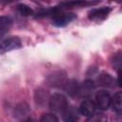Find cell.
<instances>
[{
	"instance_id": "cell-5",
	"label": "cell",
	"mask_w": 122,
	"mask_h": 122,
	"mask_svg": "<svg viewBox=\"0 0 122 122\" xmlns=\"http://www.w3.org/2000/svg\"><path fill=\"white\" fill-rule=\"evenodd\" d=\"M66 72L64 71H56L51 72L48 78L47 81L49 83L50 86L54 87V88H63L65 82L67 81V77H66Z\"/></svg>"
},
{
	"instance_id": "cell-20",
	"label": "cell",
	"mask_w": 122,
	"mask_h": 122,
	"mask_svg": "<svg viewBox=\"0 0 122 122\" xmlns=\"http://www.w3.org/2000/svg\"><path fill=\"white\" fill-rule=\"evenodd\" d=\"M17 0H0V5H7V4H10L12 2H15Z\"/></svg>"
},
{
	"instance_id": "cell-8",
	"label": "cell",
	"mask_w": 122,
	"mask_h": 122,
	"mask_svg": "<svg viewBox=\"0 0 122 122\" xmlns=\"http://www.w3.org/2000/svg\"><path fill=\"white\" fill-rule=\"evenodd\" d=\"M94 91H95L94 82L92 80H91V79H87L81 85H79L78 96L84 97V98H88L93 93Z\"/></svg>"
},
{
	"instance_id": "cell-1",
	"label": "cell",
	"mask_w": 122,
	"mask_h": 122,
	"mask_svg": "<svg viewBox=\"0 0 122 122\" xmlns=\"http://www.w3.org/2000/svg\"><path fill=\"white\" fill-rule=\"evenodd\" d=\"M68 105H69L68 99L62 93L56 92V93H53L52 95L50 96V99H49V107L54 112L62 113L65 111V109L68 107Z\"/></svg>"
},
{
	"instance_id": "cell-3",
	"label": "cell",
	"mask_w": 122,
	"mask_h": 122,
	"mask_svg": "<svg viewBox=\"0 0 122 122\" xmlns=\"http://www.w3.org/2000/svg\"><path fill=\"white\" fill-rule=\"evenodd\" d=\"M100 2H101V0H66V1L61 2L58 6L60 7L61 10H66L73 9V8L93 6Z\"/></svg>"
},
{
	"instance_id": "cell-13",
	"label": "cell",
	"mask_w": 122,
	"mask_h": 122,
	"mask_svg": "<svg viewBox=\"0 0 122 122\" xmlns=\"http://www.w3.org/2000/svg\"><path fill=\"white\" fill-rule=\"evenodd\" d=\"M62 113H63V119L68 122H74L79 117V111L73 106L68 105V107L65 109V111Z\"/></svg>"
},
{
	"instance_id": "cell-11",
	"label": "cell",
	"mask_w": 122,
	"mask_h": 122,
	"mask_svg": "<svg viewBox=\"0 0 122 122\" xmlns=\"http://www.w3.org/2000/svg\"><path fill=\"white\" fill-rule=\"evenodd\" d=\"M49 99H50V96H49V92L42 89V88H39L37 90H35L34 92V102H35V105L38 106L39 108H43L46 106V104L49 102Z\"/></svg>"
},
{
	"instance_id": "cell-7",
	"label": "cell",
	"mask_w": 122,
	"mask_h": 122,
	"mask_svg": "<svg viewBox=\"0 0 122 122\" xmlns=\"http://www.w3.org/2000/svg\"><path fill=\"white\" fill-rule=\"evenodd\" d=\"M112 11V8L110 7H102L97 9H92L88 13V18L92 21H102L108 17L110 12Z\"/></svg>"
},
{
	"instance_id": "cell-12",
	"label": "cell",
	"mask_w": 122,
	"mask_h": 122,
	"mask_svg": "<svg viewBox=\"0 0 122 122\" xmlns=\"http://www.w3.org/2000/svg\"><path fill=\"white\" fill-rule=\"evenodd\" d=\"M79 83L77 80L75 79H67V81L65 82L63 89L64 91L71 97H75L78 95V91H79Z\"/></svg>"
},
{
	"instance_id": "cell-9",
	"label": "cell",
	"mask_w": 122,
	"mask_h": 122,
	"mask_svg": "<svg viewBox=\"0 0 122 122\" xmlns=\"http://www.w3.org/2000/svg\"><path fill=\"white\" fill-rule=\"evenodd\" d=\"M95 110H96V106L95 103L93 101H92L91 99H85L79 108V112L87 117H92L94 115L95 113Z\"/></svg>"
},
{
	"instance_id": "cell-19",
	"label": "cell",
	"mask_w": 122,
	"mask_h": 122,
	"mask_svg": "<svg viewBox=\"0 0 122 122\" xmlns=\"http://www.w3.org/2000/svg\"><path fill=\"white\" fill-rule=\"evenodd\" d=\"M58 120L59 119L53 113H45L40 118V121L41 122H57Z\"/></svg>"
},
{
	"instance_id": "cell-17",
	"label": "cell",
	"mask_w": 122,
	"mask_h": 122,
	"mask_svg": "<svg viewBox=\"0 0 122 122\" xmlns=\"http://www.w3.org/2000/svg\"><path fill=\"white\" fill-rule=\"evenodd\" d=\"M15 9H16V10L18 11V13H19L20 15L25 16V17L33 15V13H34L33 10L30 9L29 6H27V5H25V4H18Z\"/></svg>"
},
{
	"instance_id": "cell-16",
	"label": "cell",
	"mask_w": 122,
	"mask_h": 122,
	"mask_svg": "<svg viewBox=\"0 0 122 122\" xmlns=\"http://www.w3.org/2000/svg\"><path fill=\"white\" fill-rule=\"evenodd\" d=\"M12 25V19L10 16H0V36L6 33Z\"/></svg>"
},
{
	"instance_id": "cell-18",
	"label": "cell",
	"mask_w": 122,
	"mask_h": 122,
	"mask_svg": "<svg viewBox=\"0 0 122 122\" xmlns=\"http://www.w3.org/2000/svg\"><path fill=\"white\" fill-rule=\"evenodd\" d=\"M121 51H118L116 53H114L111 59V62H112V65L113 68L117 69V70H120V66H121Z\"/></svg>"
},
{
	"instance_id": "cell-4",
	"label": "cell",
	"mask_w": 122,
	"mask_h": 122,
	"mask_svg": "<svg viewBox=\"0 0 122 122\" xmlns=\"http://www.w3.org/2000/svg\"><path fill=\"white\" fill-rule=\"evenodd\" d=\"M22 47L21 39L17 36H10L0 42V54H4L8 51L20 49Z\"/></svg>"
},
{
	"instance_id": "cell-2",
	"label": "cell",
	"mask_w": 122,
	"mask_h": 122,
	"mask_svg": "<svg viewBox=\"0 0 122 122\" xmlns=\"http://www.w3.org/2000/svg\"><path fill=\"white\" fill-rule=\"evenodd\" d=\"M52 24L56 27H65L76 18V14L72 12H66L63 10L56 11L52 16Z\"/></svg>"
},
{
	"instance_id": "cell-14",
	"label": "cell",
	"mask_w": 122,
	"mask_h": 122,
	"mask_svg": "<svg viewBox=\"0 0 122 122\" xmlns=\"http://www.w3.org/2000/svg\"><path fill=\"white\" fill-rule=\"evenodd\" d=\"M98 83L100 86L105 88H113L114 85V79L113 77L107 72H101L98 76Z\"/></svg>"
},
{
	"instance_id": "cell-10",
	"label": "cell",
	"mask_w": 122,
	"mask_h": 122,
	"mask_svg": "<svg viewBox=\"0 0 122 122\" xmlns=\"http://www.w3.org/2000/svg\"><path fill=\"white\" fill-rule=\"evenodd\" d=\"M30 112V109L28 103H26V102L18 103L15 106L14 111H13L14 117L19 120H26L27 117L29 116Z\"/></svg>"
},
{
	"instance_id": "cell-15",
	"label": "cell",
	"mask_w": 122,
	"mask_h": 122,
	"mask_svg": "<svg viewBox=\"0 0 122 122\" xmlns=\"http://www.w3.org/2000/svg\"><path fill=\"white\" fill-rule=\"evenodd\" d=\"M111 106L112 107L113 111L117 115H121L122 113V93L121 92H117L114 93L113 97L112 98Z\"/></svg>"
},
{
	"instance_id": "cell-21",
	"label": "cell",
	"mask_w": 122,
	"mask_h": 122,
	"mask_svg": "<svg viewBox=\"0 0 122 122\" xmlns=\"http://www.w3.org/2000/svg\"><path fill=\"white\" fill-rule=\"evenodd\" d=\"M110 1H115V2H117V3H120V2H121V0H110Z\"/></svg>"
},
{
	"instance_id": "cell-6",
	"label": "cell",
	"mask_w": 122,
	"mask_h": 122,
	"mask_svg": "<svg viewBox=\"0 0 122 122\" xmlns=\"http://www.w3.org/2000/svg\"><path fill=\"white\" fill-rule=\"evenodd\" d=\"M111 102H112V97L109 92L106 91H99L97 92L95 95V106L102 110L106 111L111 107Z\"/></svg>"
}]
</instances>
